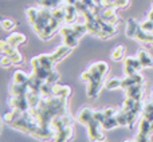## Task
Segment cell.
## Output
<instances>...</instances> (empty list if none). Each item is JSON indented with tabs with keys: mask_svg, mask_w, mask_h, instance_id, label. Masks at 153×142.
<instances>
[{
	"mask_svg": "<svg viewBox=\"0 0 153 142\" xmlns=\"http://www.w3.org/2000/svg\"><path fill=\"white\" fill-rule=\"evenodd\" d=\"M3 119L11 127H13L16 130H20L23 133H27V134L32 135V137H35L39 141H48L51 138H54V135H55L54 132L43 129L39 125V122L32 117V114L28 110L20 111V110L12 109V111L4 114Z\"/></svg>",
	"mask_w": 153,
	"mask_h": 142,
	"instance_id": "6da1fadb",
	"label": "cell"
},
{
	"mask_svg": "<svg viewBox=\"0 0 153 142\" xmlns=\"http://www.w3.org/2000/svg\"><path fill=\"white\" fill-rule=\"evenodd\" d=\"M51 129L55 133L51 142H67L73 137V118L67 113L55 117L51 121Z\"/></svg>",
	"mask_w": 153,
	"mask_h": 142,
	"instance_id": "7a4b0ae2",
	"label": "cell"
},
{
	"mask_svg": "<svg viewBox=\"0 0 153 142\" xmlns=\"http://www.w3.org/2000/svg\"><path fill=\"white\" fill-rule=\"evenodd\" d=\"M87 127V137L90 142H103L105 141V134L101 132V124L95 121L94 118L86 125Z\"/></svg>",
	"mask_w": 153,
	"mask_h": 142,
	"instance_id": "3957f363",
	"label": "cell"
},
{
	"mask_svg": "<svg viewBox=\"0 0 153 142\" xmlns=\"http://www.w3.org/2000/svg\"><path fill=\"white\" fill-rule=\"evenodd\" d=\"M8 105L11 106V109H15V110H30V102L27 99V95H16V97L11 95L10 99H8Z\"/></svg>",
	"mask_w": 153,
	"mask_h": 142,
	"instance_id": "277c9868",
	"label": "cell"
},
{
	"mask_svg": "<svg viewBox=\"0 0 153 142\" xmlns=\"http://www.w3.org/2000/svg\"><path fill=\"white\" fill-rule=\"evenodd\" d=\"M141 69H144L140 63V59L138 58H125L124 61V71H125V75H133V74L138 72Z\"/></svg>",
	"mask_w": 153,
	"mask_h": 142,
	"instance_id": "5b68a950",
	"label": "cell"
},
{
	"mask_svg": "<svg viewBox=\"0 0 153 142\" xmlns=\"http://www.w3.org/2000/svg\"><path fill=\"white\" fill-rule=\"evenodd\" d=\"M138 83H144V76L141 74L136 72L133 75H126L124 79H122L121 83V89L126 90L129 86H133V84H138Z\"/></svg>",
	"mask_w": 153,
	"mask_h": 142,
	"instance_id": "8992f818",
	"label": "cell"
},
{
	"mask_svg": "<svg viewBox=\"0 0 153 142\" xmlns=\"http://www.w3.org/2000/svg\"><path fill=\"white\" fill-rule=\"evenodd\" d=\"M143 94H144L143 83L133 84V86H129L126 90H125V95L129 98H133V99H136V101H141Z\"/></svg>",
	"mask_w": 153,
	"mask_h": 142,
	"instance_id": "52a82bcc",
	"label": "cell"
},
{
	"mask_svg": "<svg viewBox=\"0 0 153 142\" xmlns=\"http://www.w3.org/2000/svg\"><path fill=\"white\" fill-rule=\"evenodd\" d=\"M53 95H55V97L65 98V99H69L70 95H71V89H70L69 86H65V84L55 83L53 86Z\"/></svg>",
	"mask_w": 153,
	"mask_h": 142,
	"instance_id": "ba28073f",
	"label": "cell"
},
{
	"mask_svg": "<svg viewBox=\"0 0 153 142\" xmlns=\"http://www.w3.org/2000/svg\"><path fill=\"white\" fill-rule=\"evenodd\" d=\"M101 86H102V82L101 81H93V82H87V89H86V94L90 99H94L98 97L100 94Z\"/></svg>",
	"mask_w": 153,
	"mask_h": 142,
	"instance_id": "9c48e42d",
	"label": "cell"
},
{
	"mask_svg": "<svg viewBox=\"0 0 153 142\" xmlns=\"http://www.w3.org/2000/svg\"><path fill=\"white\" fill-rule=\"evenodd\" d=\"M93 118H94V111L89 107L82 109V110L78 113V115H76V121L81 122V124L85 125V126H86Z\"/></svg>",
	"mask_w": 153,
	"mask_h": 142,
	"instance_id": "30bf717a",
	"label": "cell"
},
{
	"mask_svg": "<svg viewBox=\"0 0 153 142\" xmlns=\"http://www.w3.org/2000/svg\"><path fill=\"white\" fill-rule=\"evenodd\" d=\"M30 91L28 89V83L24 84H19V83H13L10 86V95L16 97V95H27V92Z\"/></svg>",
	"mask_w": 153,
	"mask_h": 142,
	"instance_id": "8fae6325",
	"label": "cell"
},
{
	"mask_svg": "<svg viewBox=\"0 0 153 142\" xmlns=\"http://www.w3.org/2000/svg\"><path fill=\"white\" fill-rule=\"evenodd\" d=\"M138 30H140V23H138L136 19L130 18L129 20H128V23H126V30H125L126 36L134 39V36H136V34H137Z\"/></svg>",
	"mask_w": 153,
	"mask_h": 142,
	"instance_id": "7c38bea8",
	"label": "cell"
},
{
	"mask_svg": "<svg viewBox=\"0 0 153 142\" xmlns=\"http://www.w3.org/2000/svg\"><path fill=\"white\" fill-rule=\"evenodd\" d=\"M137 58L140 59V63L143 67H153V58L146 50H144V48L138 50Z\"/></svg>",
	"mask_w": 153,
	"mask_h": 142,
	"instance_id": "4fadbf2b",
	"label": "cell"
},
{
	"mask_svg": "<svg viewBox=\"0 0 153 142\" xmlns=\"http://www.w3.org/2000/svg\"><path fill=\"white\" fill-rule=\"evenodd\" d=\"M134 39L140 43H145V44H153V32H148V31H144V30H140L137 31L136 34Z\"/></svg>",
	"mask_w": 153,
	"mask_h": 142,
	"instance_id": "5bb4252c",
	"label": "cell"
},
{
	"mask_svg": "<svg viewBox=\"0 0 153 142\" xmlns=\"http://www.w3.org/2000/svg\"><path fill=\"white\" fill-rule=\"evenodd\" d=\"M5 40H7L12 47H18V46L26 43L27 39H26V35L24 34H20V32H13V34H11Z\"/></svg>",
	"mask_w": 153,
	"mask_h": 142,
	"instance_id": "9a60e30c",
	"label": "cell"
},
{
	"mask_svg": "<svg viewBox=\"0 0 153 142\" xmlns=\"http://www.w3.org/2000/svg\"><path fill=\"white\" fill-rule=\"evenodd\" d=\"M63 8H65V11H66V19H65V21H66L67 24H71L73 21L76 19L78 10L75 8L74 4H66Z\"/></svg>",
	"mask_w": 153,
	"mask_h": 142,
	"instance_id": "2e32d148",
	"label": "cell"
},
{
	"mask_svg": "<svg viewBox=\"0 0 153 142\" xmlns=\"http://www.w3.org/2000/svg\"><path fill=\"white\" fill-rule=\"evenodd\" d=\"M13 83H19V84H24V83H28L30 81V75H27L24 71L22 70H16L13 72Z\"/></svg>",
	"mask_w": 153,
	"mask_h": 142,
	"instance_id": "e0dca14e",
	"label": "cell"
},
{
	"mask_svg": "<svg viewBox=\"0 0 153 142\" xmlns=\"http://www.w3.org/2000/svg\"><path fill=\"white\" fill-rule=\"evenodd\" d=\"M124 55H125V47L124 46H116V47L113 48V51H111L110 54V58L113 59L114 62H120L124 59Z\"/></svg>",
	"mask_w": 153,
	"mask_h": 142,
	"instance_id": "ac0fdd59",
	"label": "cell"
},
{
	"mask_svg": "<svg viewBox=\"0 0 153 142\" xmlns=\"http://www.w3.org/2000/svg\"><path fill=\"white\" fill-rule=\"evenodd\" d=\"M138 133L151 135V121H148L146 118L141 117L140 122H138Z\"/></svg>",
	"mask_w": 153,
	"mask_h": 142,
	"instance_id": "d6986e66",
	"label": "cell"
},
{
	"mask_svg": "<svg viewBox=\"0 0 153 142\" xmlns=\"http://www.w3.org/2000/svg\"><path fill=\"white\" fill-rule=\"evenodd\" d=\"M141 117H144V118H146L148 121L153 122V102L145 103V105L143 106V113H141Z\"/></svg>",
	"mask_w": 153,
	"mask_h": 142,
	"instance_id": "ffe728a7",
	"label": "cell"
},
{
	"mask_svg": "<svg viewBox=\"0 0 153 142\" xmlns=\"http://www.w3.org/2000/svg\"><path fill=\"white\" fill-rule=\"evenodd\" d=\"M101 126L105 130H111V129L118 127L120 124H118V121H117V117H110V118H106L105 121L101 124Z\"/></svg>",
	"mask_w": 153,
	"mask_h": 142,
	"instance_id": "44dd1931",
	"label": "cell"
},
{
	"mask_svg": "<svg viewBox=\"0 0 153 142\" xmlns=\"http://www.w3.org/2000/svg\"><path fill=\"white\" fill-rule=\"evenodd\" d=\"M26 15H27V19H28L30 24H34L35 21L39 19V10L34 8V7H30L26 10Z\"/></svg>",
	"mask_w": 153,
	"mask_h": 142,
	"instance_id": "7402d4cb",
	"label": "cell"
},
{
	"mask_svg": "<svg viewBox=\"0 0 153 142\" xmlns=\"http://www.w3.org/2000/svg\"><path fill=\"white\" fill-rule=\"evenodd\" d=\"M121 83H122V79H120V78H111V79H109V81L105 83V87L108 90L121 89Z\"/></svg>",
	"mask_w": 153,
	"mask_h": 142,
	"instance_id": "603a6c76",
	"label": "cell"
},
{
	"mask_svg": "<svg viewBox=\"0 0 153 142\" xmlns=\"http://www.w3.org/2000/svg\"><path fill=\"white\" fill-rule=\"evenodd\" d=\"M1 27L5 31H12L15 28V21L11 20V19H3L1 20Z\"/></svg>",
	"mask_w": 153,
	"mask_h": 142,
	"instance_id": "cb8c5ba5",
	"label": "cell"
},
{
	"mask_svg": "<svg viewBox=\"0 0 153 142\" xmlns=\"http://www.w3.org/2000/svg\"><path fill=\"white\" fill-rule=\"evenodd\" d=\"M141 30H144V31H148V32H153V20L151 19H146V20H144L143 23L140 24Z\"/></svg>",
	"mask_w": 153,
	"mask_h": 142,
	"instance_id": "d4e9b609",
	"label": "cell"
},
{
	"mask_svg": "<svg viewBox=\"0 0 153 142\" xmlns=\"http://www.w3.org/2000/svg\"><path fill=\"white\" fill-rule=\"evenodd\" d=\"M129 3H130V0H111L110 5H113L116 8H125L129 5Z\"/></svg>",
	"mask_w": 153,
	"mask_h": 142,
	"instance_id": "484cf974",
	"label": "cell"
},
{
	"mask_svg": "<svg viewBox=\"0 0 153 142\" xmlns=\"http://www.w3.org/2000/svg\"><path fill=\"white\" fill-rule=\"evenodd\" d=\"M136 141H138V142H151V135L143 134V133H137V135H136Z\"/></svg>",
	"mask_w": 153,
	"mask_h": 142,
	"instance_id": "4316f807",
	"label": "cell"
},
{
	"mask_svg": "<svg viewBox=\"0 0 153 142\" xmlns=\"http://www.w3.org/2000/svg\"><path fill=\"white\" fill-rule=\"evenodd\" d=\"M11 64H13V63H12V61H11L10 56H8V55H3L1 56V66L5 69V67L11 66Z\"/></svg>",
	"mask_w": 153,
	"mask_h": 142,
	"instance_id": "83f0119b",
	"label": "cell"
},
{
	"mask_svg": "<svg viewBox=\"0 0 153 142\" xmlns=\"http://www.w3.org/2000/svg\"><path fill=\"white\" fill-rule=\"evenodd\" d=\"M148 19H151V20H153V4H152L151 11H149V13H148Z\"/></svg>",
	"mask_w": 153,
	"mask_h": 142,
	"instance_id": "f1b7e54d",
	"label": "cell"
},
{
	"mask_svg": "<svg viewBox=\"0 0 153 142\" xmlns=\"http://www.w3.org/2000/svg\"><path fill=\"white\" fill-rule=\"evenodd\" d=\"M151 134H153V122H151Z\"/></svg>",
	"mask_w": 153,
	"mask_h": 142,
	"instance_id": "f546056e",
	"label": "cell"
},
{
	"mask_svg": "<svg viewBox=\"0 0 153 142\" xmlns=\"http://www.w3.org/2000/svg\"><path fill=\"white\" fill-rule=\"evenodd\" d=\"M125 142H138V141H136V140H134V141H125Z\"/></svg>",
	"mask_w": 153,
	"mask_h": 142,
	"instance_id": "4dcf8cb0",
	"label": "cell"
}]
</instances>
